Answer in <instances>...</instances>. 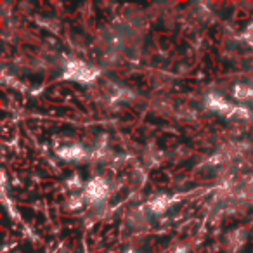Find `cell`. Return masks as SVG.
<instances>
[{"mask_svg":"<svg viewBox=\"0 0 253 253\" xmlns=\"http://www.w3.org/2000/svg\"><path fill=\"white\" fill-rule=\"evenodd\" d=\"M99 70L90 64L84 63V61H70L64 68V78L75 82H82V84H90L97 78Z\"/></svg>","mask_w":253,"mask_h":253,"instance_id":"6da1fadb","label":"cell"},{"mask_svg":"<svg viewBox=\"0 0 253 253\" xmlns=\"http://www.w3.org/2000/svg\"><path fill=\"white\" fill-rule=\"evenodd\" d=\"M109 193V184L102 177H94L85 184V194L84 198L88 203H101L106 200Z\"/></svg>","mask_w":253,"mask_h":253,"instance_id":"7a4b0ae2","label":"cell"},{"mask_svg":"<svg viewBox=\"0 0 253 253\" xmlns=\"http://www.w3.org/2000/svg\"><path fill=\"white\" fill-rule=\"evenodd\" d=\"M205 104H207L208 109H211V111H217V113L225 115V116L231 115L232 108H234V106L229 104V102L218 94H208L207 99H205Z\"/></svg>","mask_w":253,"mask_h":253,"instance_id":"3957f363","label":"cell"},{"mask_svg":"<svg viewBox=\"0 0 253 253\" xmlns=\"http://www.w3.org/2000/svg\"><path fill=\"white\" fill-rule=\"evenodd\" d=\"M57 155L64 160H84L87 156V151L80 144H70L57 149Z\"/></svg>","mask_w":253,"mask_h":253,"instance_id":"277c9868","label":"cell"},{"mask_svg":"<svg viewBox=\"0 0 253 253\" xmlns=\"http://www.w3.org/2000/svg\"><path fill=\"white\" fill-rule=\"evenodd\" d=\"M169 205H170V198L167 194H158V196L151 198L148 201V208L153 213H162V211H165L169 208Z\"/></svg>","mask_w":253,"mask_h":253,"instance_id":"5b68a950","label":"cell"},{"mask_svg":"<svg viewBox=\"0 0 253 253\" xmlns=\"http://www.w3.org/2000/svg\"><path fill=\"white\" fill-rule=\"evenodd\" d=\"M245 241H246V236H245V231H243V229H238V231L231 232V234H229V238H227V245H229V248H231L232 252H234V250L238 252Z\"/></svg>","mask_w":253,"mask_h":253,"instance_id":"8992f818","label":"cell"},{"mask_svg":"<svg viewBox=\"0 0 253 253\" xmlns=\"http://www.w3.org/2000/svg\"><path fill=\"white\" fill-rule=\"evenodd\" d=\"M232 94L238 101H250V99H253V88L250 85L239 84L232 88Z\"/></svg>","mask_w":253,"mask_h":253,"instance_id":"52a82bcc","label":"cell"},{"mask_svg":"<svg viewBox=\"0 0 253 253\" xmlns=\"http://www.w3.org/2000/svg\"><path fill=\"white\" fill-rule=\"evenodd\" d=\"M239 198L246 200L248 203H253V175L243 182L241 189H239Z\"/></svg>","mask_w":253,"mask_h":253,"instance_id":"ba28073f","label":"cell"},{"mask_svg":"<svg viewBox=\"0 0 253 253\" xmlns=\"http://www.w3.org/2000/svg\"><path fill=\"white\" fill-rule=\"evenodd\" d=\"M130 222H132V225H135V227H142V225H144V222H146L144 211H142V210L134 211V213L130 215Z\"/></svg>","mask_w":253,"mask_h":253,"instance_id":"9c48e42d","label":"cell"},{"mask_svg":"<svg viewBox=\"0 0 253 253\" xmlns=\"http://www.w3.org/2000/svg\"><path fill=\"white\" fill-rule=\"evenodd\" d=\"M162 158H163V155L160 151H149V153H146V162L148 163H151V165H158L160 162H162Z\"/></svg>","mask_w":253,"mask_h":253,"instance_id":"30bf717a","label":"cell"},{"mask_svg":"<svg viewBox=\"0 0 253 253\" xmlns=\"http://www.w3.org/2000/svg\"><path fill=\"white\" fill-rule=\"evenodd\" d=\"M82 205H84V198L71 196L70 198V203H68V207H70V210H77V208H82Z\"/></svg>","mask_w":253,"mask_h":253,"instance_id":"8fae6325","label":"cell"},{"mask_svg":"<svg viewBox=\"0 0 253 253\" xmlns=\"http://www.w3.org/2000/svg\"><path fill=\"white\" fill-rule=\"evenodd\" d=\"M126 253H135V252H134V250H128V252H126Z\"/></svg>","mask_w":253,"mask_h":253,"instance_id":"7c38bea8","label":"cell"}]
</instances>
